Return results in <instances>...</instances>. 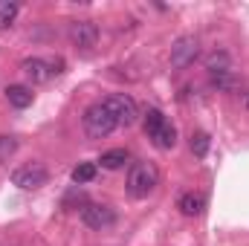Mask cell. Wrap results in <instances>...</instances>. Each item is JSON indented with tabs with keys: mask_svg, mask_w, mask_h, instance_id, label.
Returning <instances> with one entry per match:
<instances>
[{
	"mask_svg": "<svg viewBox=\"0 0 249 246\" xmlns=\"http://www.w3.org/2000/svg\"><path fill=\"white\" fill-rule=\"evenodd\" d=\"M127 194L133 200H145L157 185H160V171L154 162H133L127 171Z\"/></svg>",
	"mask_w": 249,
	"mask_h": 246,
	"instance_id": "obj_1",
	"label": "cell"
},
{
	"mask_svg": "<svg viewBox=\"0 0 249 246\" xmlns=\"http://www.w3.org/2000/svg\"><path fill=\"white\" fill-rule=\"evenodd\" d=\"M84 133L90 136V139H105V136H110L119 124L113 119V113L105 107V102H99V105H90L87 110H84Z\"/></svg>",
	"mask_w": 249,
	"mask_h": 246,
	"instance_id": "obj_2",
	"label": "cell"
},
{
	"mask_svg": "<svg viewBox=\"0 0 249 246\" xmlns=\"http://www.w3.org/2000/svg\"><path fill=\"white\" fill-rule=\"evenodd\" d=\"M47 180H50V171L41 162H26V165L12 171V183L18 188H23V191H38V188L47 185Z\"/></svg>",
	"mask_w": 249,
	"mask_h": 246,
	"instance_id": "obj_3",
	"label": "cell"
},
{
	"mask_svg": "<svg viewBox=\"0 0 249 246\" xmlns=\"http://www.w3.org/2000/svg\"><path fill=\"white\" fill-rule=\"evenodd\" d=\"M105 107L113 113V119L119 127H130V124L139 119V107H136V102L127 96V93H113V96H107L105 99Z\"/></svg>",
	"mask_w": 249,
	"mask_h": 246,
	"instance_id": "obj_4",
	"label": "cell"
},
{
	"mask_svg": "<svg viewBox=\"0 0 249 246\" xmlns=\"http://www.w3.org/2000/svg\"><path fill=\"white\" fill-rule=\"evenodd\" d=\"M81 220H84V226L102 232V229H110V226L116 223V211H113L107 203H87V206L81 209Z\"/></svg>",
	"mask_w": 249,
	"mask_h": 246,
	"instance_id": "obj_5",
	"label": "cell"
},
{
	"mask_svg": "<svg viewBox=\"0 0 249 246\" xmlns=\"http://www.w3.org/2000/svg\"><path fill=\"white\" fill-rule=\"evenodd\" d=\"M197 55H200V41L194 35H183L171 47V67L174 70H186V67H191L197 61Z\"/></svg>",
	"mask_w": 249,
	"mask_h": 246,
	"instance_id": "obj_6",
	"label": "cell"
},
{
	"mask_svg": "<svg viewBox=\"0 0 249 246\" xmlns=\"http://www.w3.org/2000/svg\"><path fill=\"white\" fill-rule=\"evenodd\" d=\"M70 41L75 50H93L99 41V26L93 20H72L70 23Z\"/></svg>",
	"mask_w": 249,
	"mask_h": 246,
	"instance_id": "obj_7",
	"label": "cell"
},
{
	"mask_svg": "<svg viewBox=\"0 0 249 246\" xmlns=\"http://www.w3.org/2000/svg\"><path fill=\"white\" fill-rule=\"evenodd\" d=\"M20 70H23V75H26L32 84H47V81L55 75L53 61H47V58H26V61L20 64Z\"/></svg>",
	"mask_w": 249,
	"mask_h": 246,
	"instance_id": "obj_8",
	"label": "cell"
},
{
	"mask_svg": "<svg viewBox=\"0 0 249 246\" xmlns=\"http://www.w3.org/2000/svg\"><path fill=\"white\" fill-rule=\"evenodd\" d=\"M177 209H180L186 217H200V214L206 211V197H203V194L188 191V194H183V197L177 200Z\"/></svg>",
	"mask_w": 249,
	"mask_h": 246,
	"instance_id": "obj_9",
	"label": "cell"
},
{
	"mask_svg": "<svg viewBox=\"0 0 249 246\" xmlns=\"http://www.w3.org/2000/svg\"><path fill=\"white\" fill-rule=\"evenodd\" d=\"M32 90L29 87H23V84H9L6 87V102L12 105V107H18V110H23V107H29L32 105Z\"/></svg>",
	"mask_w": 249,
	"mask_h": 246,
	"instance_id": "obj_10",
	"label": "cell"
},
{
	"mask_svg": "<svg viewBox=\"0 0 249 246\" xmlns=\"http://www.w3.org/2000/svg\"><path fill=\"white\" fill-rule=\"evenodd\" d=\"M151 142H154L160 151H171V148L177 145V127H174L171 122H165L160 130H157V136H154Z\"/></svg>",
	"mask_w": 249,
	"mask_h": 246,
	"instance_id": "obj_11",
	"label": "cell"
},
{
	"mask_svg": "<svg viewBox=\"0 0 249 246\" xmlns=\"http://www.w3.org/2000/svg\"><path fill=\"white\" fill-rule=\"evenodd\" d=\"M165 122H168V119H165V113H162L160 107H148V110H145V122H142L145 136H148V139H154V136H157V130H160Z\"/></svg>",
	"mask_w": 249,
	"mask_h": 246,
	"instance_id": "obj_12",
	"label": "cell"
},
{
	"mask_svg": "<svg viewBox=\"0 0 249 246\" xmlns=\"http://www.w3.org/2000/svg\"><path fill=\"white\" fill-rule=\"evenodd\" d=\"M99 162H102V168H107V171H116V168H122L124 162H127V151H124V148H113V151H105Z\"/></svg>",
	"mask_w": 249,
	"mask_h": 246,
	"instance_id": "obj_13",
	"label": "cell"
},
{
	"mask_svg": "<svg viewBox=\"0 0 249 246\" xmlns=\"http://www.w3.org/2000/svg\"><path fill=\"white\" fill-rule=\"evenodd\" d=\"M96 171H99L96 162H78V165L72 168L70 177H72V183L75 185H84V183H93V180H96Z\"/></svg>",
	"mask_w": 249,
	"mask_h": 246,
	"instance_id": "obj_14",
	"label": "cell"
},
{
	"mask_svg": "<svg viewBox=\"0 0 249 246\" xmlns=\"http://www.w3.org/2000/svg\"><path fill=\"white\" fill-rule=\"evenodd\" d=\"M206 70H209V75H223V72H232L229 55H226V53H214V55H209Z\"/></svg>",
	"mask_w": 249,
	"mask_h": 246,
	"instance_id": "obj_15",
	"label": "cell"
},
{
	"mask_svg": "<svg viewBox=\"0 0 249 246\" xmlns=\"http://www.w3.org/2000/svg\"><path fill=\"white\" fill-rule=\"evenodd\" d=\"M18 18V3L15 0H0V29H9Z\"/></svg>",
	"mask_w": 249,
	"mask_h": 246,
	"instance_id": "obj_16",
	"label": "cell"
},
{
	"mask_svg": "<svg viewBox=\"0 0 249 246\" xmlns=\"http://www.w3.org/2000/svg\"><path fill=\"white\" fill-rule=\"evenodd\" d=\"M209 145H212L209 133H203V130L191 133V154H194V157H206V154H209Z\"/></svg>",
	"mask_w": 249,
	"mask_h": 246,
	"instance_id": "obj_17",
	"label": "cell"
},
{
	"mask_svg": "<svg viewBox=\"0 0 249 246\" xmlns=\"http://www.w3.org/2000/svg\"><path fill=\"white\" fill-rule=\"evenodd\" d=\"M18 151V139L15 136H0V162H9Z\"/></svg>",
	"mask_w": 249,
	"mask_h": 246,
	"instance_id": "obj_18",
	"label": "cell"
},
{
	"mask_svg": "<svg viewBox=\"0 0 249 246\" xmlns=\"http://www.w3.org/2000/svg\"><path fill=\"white\" fill-rule=\"evenodd\" d=\"M247 110H249V93H247Z\"/></svg>",
	"mask_w": 249,
	"mask_h": 246,
	"instance_id": "obj_19",
	"label": "cell"
}]
</instances>
